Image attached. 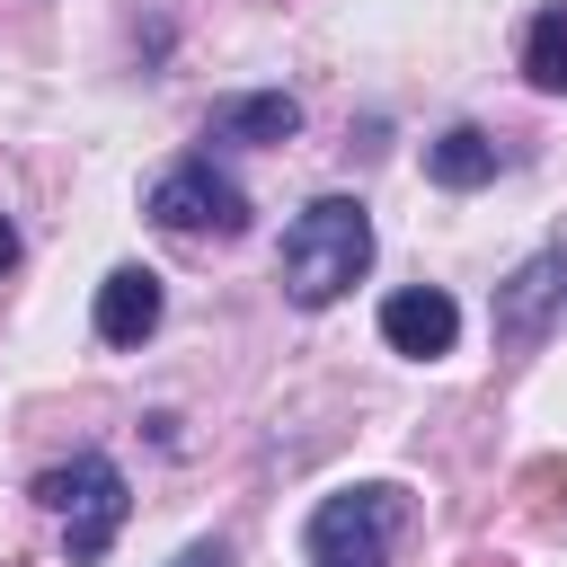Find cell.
<instances>
[{"label":"cell","instance_id":"cell-1","mask_svg":"<svg viewBox=\"0 0 567 567\" xmlns=\"http://www.w3.org/2000/svg\"><path fill=\"white\" fill-rule=\"evenodd\" d=\"M363 266H372V213H363L354 195H319V204H301V213L284 221L275 284H284L292 310H328V301H346V292L363 284Z\"/></svg>","mask_w":567,"mask_h":567},{"label":"cell","instance_id":"cell-2","mask_svg":"<svg viewBox=\"0 0 567 567\" xmlns=\"http://www.w3.org/2000/svg\"><path fill=\"white\" fill-rule=\"evenodd\" d=\"M399 532H408V487L354 478V487H337V496L310 505V523H301V567H390Z\"/></svg>","mask_w":567,"mask_h":567},{"label":"cell","instance_id":"cell-3","mask_svg":"<svg viewBox=\"0 0 567 567\" xmlns=\"http://www.w3.org/2000/svg\"><path fill=\"white\" fill-rule=\"evenodd\" d=\"M35 505L62 514V549H71V567H97V558L115 549L124 514H133V487H124V470H115L106 452H71V461H53V470L35 478Z\"/></svg>","mask_w":567,"mask_h":567},{"label":"cell","instance_id":"cell-4","mask_svg":"<svg viewBox=\"0 0 567 567\" xmlns=\"http://www.w3.org/2000/svg\"><path fill=\"white\" fill-rule=\"evenodd\" d=\"M142 213L159 221V230H177V239H239L248 230V195L195 151V159H177V168H159L151 186H142Z\"/></svg>","mask_w":567,"mask_h":567},{"label":"cell","instance_id":"cell-5","mask_svg":"<svg viewBox=\"0 0 567 567\" xmlns=\"http://www.w3.org/2000/svg\"><path fill=\"white\" fill-rule=\"evenodd\" d=\"M381 346L408 354V363L452 354V346H461V301H452L443 284H399V292L381 301Z\"/></svg>","mask_w":567,"mask_h":567},{"label":"cell","instance_id":"cell-6","mask_svg":"<svg viewBox=\"0 0 567 567\" xmlns=\"http://www.w3.org/2000/svg\"><path fill=\"white\" fill-rule=\"evenodd\" d=\"M558 301H567V257H558V248L523 257V266L496 284V337H505V346H532V337L549 328Z\"/></svg>","mask_w":567,"mask_h":567},{"label":"cell","instance_id":"cell-7","mask_svg":"<svg viewBox=\"0 0 567 567\" xmlns=\"http://www.w3.org/2000/svg\"><path fill=\"white\" fill-rule=\"evenodd\" d=\"M159 310H168V292H159V275L151 266H115L106 284H97V346H142L151 328H159Z\"/></svg>","mask_w":567,"mask_h":567},{"label":"cell","instance_id":"cell-8","mask_svg":"<svg viewBox=\"0 0 567 567\" xmlns=\"http://www.w3.org/2000/svg\"><path fill=\"white\" fill-rule=\"evenodd\" d=\"M204 133H213V142H292V133H301V97H292V89H239V97H213Z\"/></svg>","mask_w":567,"mask_h":567},{"label":"cell","instance_id":"cell-9","mask_svg":"<svg viewBox=\"0 0 567 567\" xmlns=\"http://www.w3.org/2000/svg\"><path fill=\"white\" fill-rule=\"evenodd\" d=\"M496 168H505V151H496V133H478V124H443V133L425 142V177H434V186H452V195L487 186Z\"/></svg>","mask_w":567,"mask_h":567},{"label":"cell","instance_id":"cell-10","mask_svg":"<svg viewBox=\"0 0 567 567\" xmlns=\"http://www.w3.org/2000/svg\"><path fill=\"white\" fill-rule=\"evenodd\" d=\"M523 80L540 97H567V9H532V27H523Z\"/></svg>","mask_w":567,"mask_h":567},{"label":"cell","instance_id":"cell-11","mask_svg":"<svg viewBox=\"0 0 567 567\" xmlns=\"http://www.w3.org/2000/svg\"><path fill=\"white\" fill-rule=\"evenodd\" d=\"M168 567H239V549H230V540L213 532V540H186V549H177Z\"/></svg>","mask_w":567,"mask_h":567}]
</instances>
